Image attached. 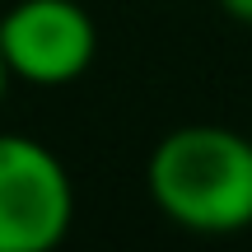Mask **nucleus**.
I'll use <instances>...</instances> for the list:
<instances>
[{"instance_id": "nucleus-5", "label": "nucleus", "mask_w": 252, "mask_h": 252, "mask_svg": "<svg viewBox=\"0 0 252 252\" xmlns=\"http://www.w3.org/2000/svg\"><path fill=\"white\" fill-rule=\"evenodd\" d=\"M5 84H9V65H5V56H0V98H5Z\"/></svg>"}, {"instance_id": "nucleus-3", "label": "nucleus", "mask_w": 252, "mask_h": 252, "mask_svg": "<svg viewBox=\"0 0 252 252\" xmlns=\"http://www.w3.org/2000/svg\"><path fill=\"white\" fill-rule=\"evenodd\" d=\"M98 28L75 0H19L0 19V56L28 84H70L89 70Z\"/></svg>"}, {"instance_id": "nucleus-1", "label": "nucleus", "mask_w": 252, "mask_h": 252, "mask_svg": "<svg viewBox=\"0 0 252 252\" xmlns=\"http://www.w3.org/2000/svg\"><path fill=\"white\" fill-rule=\"evenodd\" d=\"M150 196L191 234L252 224V135L229 126H178L150 154Z\"/></svg>"}, {"instance_id": "nucleus-2", "label": "nucleus", "mask_w": 252, "mask_h": 252, "mask_svg": "<svg viewBox=\"0 0 252 252\" xmlns=\"http://www.w3.org/2000/svg\"><path fill=\"white\" fill-rule=\"evenodd\" d=\"M75 215L70 173L47 145L0 135V252H47Z\"/></svg>"}, {"instance_id": "nucleus-4", "label": "nucleus", "mask_w": 252, "mask_h": 252, "mask_svg": "<svg viewBox=\"0 0 252 252\" xmlns=\"http://www.w3.org/2000/svg\"><path fill=\"white\" fill-rule=\"evenodd\" d=\"M224 5V14H234L238 24H252V0H220Z\"/></svg>"}]
</instances>
